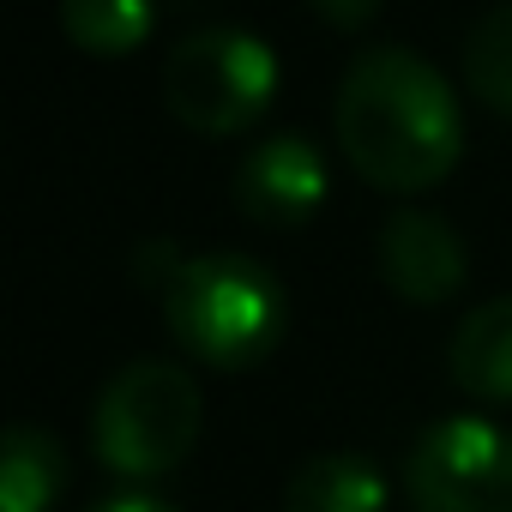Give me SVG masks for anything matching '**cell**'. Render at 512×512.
Returning <instances> with one entry per match:
<instances>
[{
	"label": "cell",
	"mask_w": 512,
	"mask_h": 512,
	"mask_svg": "<svg viewBox=\"0 0 512 512\" xmlns=\"http://www.w3.org/2000/svg\"><path fill=\"white\" fill-rule=\"evenodd\" d=\"M157 0H61V31L85 55H127L145 43Z\"/></svg>",
	"instance_id": "cell-11"
},
{
	"label": "cell",
	"mask_w": 512,
	"mask_h": 512,
	"mask_svg": "<svg viewBox=\"0 0 512 512\" xmlns=\"http://www.w3.org/2000/svg\"><path fill=\"white\" fill-rule=\"evenodd\" d=\"M163 326L193 362L241 374L284 344L290 296L253 253H187L163 290Z\"/></svg>",
	"instance_id": "cell-2"
},
{
	"label": "cell",
	"mask_w": 512,
	"mask_h": 512,
	"mask_svg": "<svg viewBox=\"0 0 512 512\" xmlns=\"http://www.w3.org/2000/svg\"><path fill=\"white\" fill-rule=\"evenodd\" d=\"M284 512H386V476L362 452H314L290 470Z\"/></svg>",
	"instance_id": "cell-9"
},
{
	"label": "cell",
	"mask_w": 512,
	"mask_h": 512,
	"mask_svg": "<svg viewBox=\"0 0 512 512\" xmlns=\"http://www.w3.org/2000/svg\"><path fill=\"white\" fill-rule=\"evenodd\" d=\"M380 7H386V0H314V13L326 25H338V31H362Z\"/></svg>",
	"instance_id": "cell-13"
},
{
	"label": "cell",
	"mask_w": 512,
	"mask_h": 512,
	"mask_svg": "<svg viewBox=\"0 0 512 512\" xmlns=\"http://www.w3.org/2000/svg\"><path fill=\"white\" fill-rule=\"evenodd\" d=\"M199 386L181 362L163 356H139L127 362L91 404V452L133 482L169 476L175 464H187V452L199 446Z\"/></svg>",
	"instance_id": "cell-3"
},
{
	"label": "cell",
	"mask_w": 512,
	"mask_h": 512,
	"mask_svg": "<svg viewBox=\"0 0 512 512\" xmlns=\"http://www.w3.org/2000/svg\"><path fill=\"white\" fill-rule=\"evenodd\" d=\"M404 488L416 512H512V434L488 416H440L416 434Z\"/></svg>",
	"instance_id": "cell-5"
},
{
	"label": "cell",
	"mask_w": 512,
	"mask_h": 512,
	"mask_svg": "<svg viewBox=\"0 0 512 512\" xmlns=\"http://www.w3.org/2000/svg\"><path fill=\"white\" fill-rule=\"evenodd\" d=\"M229 193L260 229H302L326 205V157L308 133H266L241 151Z\"/></svg>",
	"instance_id": "cell-6"
},
{
	"label": "cell",
	"mask_w": 512,
	"mask_h": 512,
	"mask_svg": "<svg viewBox=\"0 0 512 512\" xmlns=\"http://www.w3.org/2000/svg\"><path fill=\"white\" fill-rule=\"evenodd\" d=\"M67 488V452L49 428L13 422L0 440V512H49Z\"/></svg>",
	"instance_id": "cell-10"
},
{
	"label": "cell",
	"mask_w": 512,
	"mask_h": 512,
	"mask_svg": "<svg viewBox=\"0 0 512 512\" xmlns=\"http://www.w3.org/2000/svg\"><path fill=\"white\" fill-rule=\"evenodd\" d=\"M464 85L512 121V0L488 7L464 37Z\"/></svg>",
	"instance_id": "cell-12"
},
{
	"label": "cell",
	"mask_w": 512,
	"mask_h": 512,
	"mask_svg": "<svg viewBox=\"0 0 512 512\" xmlns=\"http://www.w3.org/2000/svg\"><path fill=\"white\" fill-rule=\"evenodd\" d=\"M332 127H338V151L350 157V169L386 193H422L446 181L464 151L458 91L446 85L434 61L398 43L362 49L344 67L338 97H332Z\"/></svg>",
	"instance_id": "cell-1"
},
{
	"label": "cell",
	"mask_w": 512,
	"mask_h": 512,
	"mask_svg": "<svg viewBox=\"0 0 512 512\" xmlns=\"http://www.w3.org/2000/svg\"><path fill=\"white\" fill-rule=\"evenodd\" d=\"M91 512H175L169 500H157V494H109L103 506H91Z\"/></svg>",
	"instance_id": "cell-14"
},
{
	"label": "cell",
	"mask_w": 512,
	"mask_h": 512,
	"mask_svg": "<svg viewBox=\"0 0 512 512\" xmlns=\"http://www.w3.org/2000/svg\"><path fill=\"white\" fill-rule=\"evenodd\" d=\"M374 260H380V278H386L404 302H416V308H434V302L458 296L464 278H470L464 235H458L440 211H422V205H398V211L380 223Z\"/></svg>",
	"instance_id": "cell-7"
},
{
	"label": "cell",
	"mask_w": 512,
	"mask_h": 512,
	"mask_svg": "<svg viewBox=\"0 0 512 512\" xmlns=\"http://www.w3.org/2000/svg\"><path fill=\"white\" fill-rule=\"evenodd\" d=\"M452 386L482 404H512V296L476 302L446 344Z\"/></svg>",
	"instance_id": "cell-8"
},
{
	"label": "cell",
	"mask_w": 512,
	"mask_h": 512,
	"mask_svg": "<svg viewBox=\"0 0 512 512\" xmlns=\"http://www.w3.org/2000/svg\"><path fill=\"white\" fill-rule=\"evenodd\" d=\"M278 97V49L247 25L187 31L163 55V103L193 133H241Z\"/></svg>",
	"instance_id": "cell-4"
}]
</instances>
